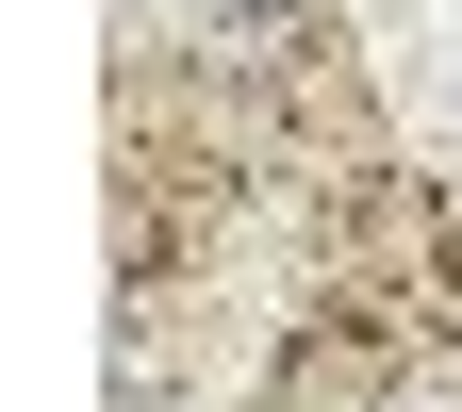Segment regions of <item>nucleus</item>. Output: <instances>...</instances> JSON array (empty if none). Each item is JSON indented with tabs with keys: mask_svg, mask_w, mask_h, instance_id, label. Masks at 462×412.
<instances>
[{
	"mask_svg": "<svg viewBox=\"0 0 462 412\" xmlns=\"http://www.w3.org/2000/svg\"><path fill=\"white\" fill-rule=\"evenodd\" d=\"M413 412H462V396H413Z\"/></svg>",
	"mask_w": 462,
	"mask_h": 412,
	"instance_id": "nucleus-1",
	"label": "nucleus"
}]
</instances>
